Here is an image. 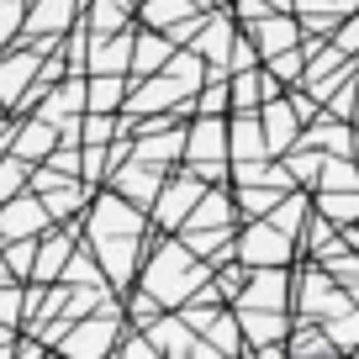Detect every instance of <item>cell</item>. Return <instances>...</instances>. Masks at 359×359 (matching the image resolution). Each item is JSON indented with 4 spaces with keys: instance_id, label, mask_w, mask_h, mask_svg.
<instances>
[{
    "instance_id": "6da1fadb",
    "label": "cell",
    "mask_w": 359,
    "mask_h": 359,
    "mask_svg": "<svg viewBox=\"0 0 359 359\" xmlns=\"http://www.w3.org/2000/svg\"><path fill=\"white\" fill-rule=\"evenodd\" d=\"M248 259H254V264H280L285 259V238L280 233H254L248 238Z\"/></svg>"
},
{
    "instance_id": "7a4b0ae2",
    "label": "cell",
    "mask_w": 359,
    "mask_h": 359,
    "mask_svg": "<svg viewBox=\"0 0 359 359\" xmlns=\"http://www.w3.org/2000/svg\"><path fill=\"white\" fill-rule=\"evenodd\" d=\"M196 196H201V191H196V185H175V191H169L164 196V206H169V222H180V217H191V201H196Z\"/></svg>"
},
{
    "instance_id": "3957f363",
    "label": "cell",
    "mask_w": 359,
    "mask_h": 359,
    "mask_svg": "<svg viewBox=\"0 0 359 359\" xmlns=\"http://www.w3.org/2000/svg\"><path fill=\"white\" fill-rule=\"evenodd\" d=\"M285 43H291V27H285V22H275V27L259 32V48H264V53H275V48H285Z\"/></svg>"
}]
</instances>
